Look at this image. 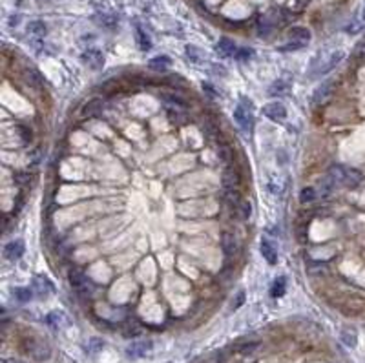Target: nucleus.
Here are the masks:
<instances>
[{"label": "nucleus", "instance_id": "nucleus-34", "mask_svg": "<svg viewBox=\"0 0 365 363\" xmlns=\"http://www.w3.org/2000/svg\"><path fill=\"white\" fill-rule=\"evenodd\" d=\"M102 347H104V341L100 340V338H91L88 341V350L90 352H99V350H102Z\"/></svg>", "mask_w": 365, "mask_h": 363}, {"label": "nucleus", "instance_id": "nucleus-7", "mask_svg": "<svg viewBox=\"0 0 365 363\" xmlns=\"http://www.w3.org/2000/svg\"><path fill=\"white\" fill-rule=\"evenodd\" d=\"M83 62L88 64L91 69H100L104 64V55L99 50H86L83 55Z\"/></svg>", "mask_w": 365, "mask_h": 363}, {"label": "nucleus", "instance_id": "nucleus-18", "mask_svg": "<svg viewBox=\"0 0 365 363\" xmlns=\"http://www.w3.org/2000/svg\"><path fill=\"white\" fill-rule=\"evenodd\" d=\"M216 50H217L221 55H225V57H232V55L237 53L236 44H234L230 38H223V40H219V44L216 46Z\"/></svg>", "mask_w": 365, "mask_h": 363}, {"label": "nucleus", "instance_id": "nucleus-36", "mask_svg": "<svg viewBox=\"0 0 365 363\" xmlns=\"http://www.w3.org/2000/svg\"><path fill=\"white\" fill-rule=\"evenodd\" d=\"M219 157L223 161H232V148L230 146H227V144H221L219 146Z\"/></svg>", "mask_w": 365, "mask_h": 363}, {"label": "nucleus", "instance_id": "nucleus-14", "mask_svg": "<svg viewBox=\"0 0 365 363\" xmlns=\"http://www.w3.org/2000/svg\"><path fill=\"white\" fill-rule=\"evenodd\" d=\"M259 250H261V256L265 257V261L268 265H276L278 263V252L274 248V245L270 241H261L259 245Z\"/></svg>", "mask_w": 365, "mask_h": 363}, {"label": "nucleus", "instance_id": "nucleus-44", "mask_svg": "<svg viewBox=\"0 0 365 363\" xmlns=\"http://www.w3.org/2000/svg\"><path fill=\"white\" fill-rule=\"evenodd\" d=\"M9 22H11V26H17V22H18V16H11V20H9Z\"/></svg>", "mask_w": 365, "mask_h": 363}, {"label": "nucleus", "instance_id": "nucleus-16", "mask_svg": "<svg viewBox=\"0 0 365 363\" xmlns=\"http://www.w3.org/2000/svg\"><path fill=\"white\" fill-rule=\"evenodd\" d=\"M221 248H223V252H225L228 257H234L237 254V239L230 234H223Z\"/></svg>", "mask_w": 365, "mask_h": 363}, {"label": "nucleus", "instance_id": "nucleus-9", "mask_svg": "<svg viewBox=\"0 0 365 363\" xmlns=\"http://www.w3.org/2000/svg\"><path fill=\"white\" fill-rule=\"evenodd\" d=\"M331 93H332V81H325V82H321L318 88L314 90V93H312V102H314V104H323V102L331 97Z\"/></svg>", "mask_w": 365, "mask_h": 363}, {"label": "nucleus", "instance_id": "nucleus-1", "mask_svg": "<svg viewBox=\"0 0 365 363\" xmlns=\"http://www.w3.org/2000/svg\"><path fill=\"white\" fill-rule=\"evenodd\" d=\"M69 283H71V287L75 288L81 296H84V297L91 296L93 288H95L93 283L90 281V278H88L83 270H79V268H73V270L69 272Z\"/></svg>", "mask_w": 365, "mask_h": 363}, {"label": "nucleus", "instance_id": "nucleus-17", "mask_svg": "<svg viewBox=\"0 0 365 363\" xmlns=\"http://www.w3.org/2000/svg\"><path fill=\"white\" fill-rule=\"evenodd\" d=\"M170 64H172V61L166 55H157V57L150 59V62H148L150 69H153V71H166L170 68Z\"/></svg>", "mask_w": 365, "mask_h": 363}, {"label": "nucleus", "instance_id": "nucleus-22", "mask_svg": "<svg viewBox=\"0 0 365 363\" xmlns=\"http://www.w3.org/2000/svg\"><path fill=\"white\" fill-rule=\"evenodd\" d=\"M24 79L28 81V84H31V86H35V88H38V86H42V75L38 73L35 68H26L24 69Z\"/></svg>", "mask_w": 365, "mask_h": 363}, {"label": "nucleus", "instance_id": "nucleus-15", "mask_svg": "<svg viewBox=\"0 0 365 363\" xmlns=\"http://www.w3.org/2000/svg\"><path fill=\"white\" fill-rule=\"evenodd\" d=\"M102 112V100L100 99H93L90 102H86L81 110V115L83 117H97V115Z\"/></svg>", "mask_w": 365, "mask_h": 363}, {"label": "nucleus", "instance_id": "nucleus-29", "mask_svg": "<svg viewBox=\"0 0 365 363\" xmlns=\"http://www.w3.org/2000/svg\"><path fill=\"white\" fill-rule=\"evenodd\" d=\"M28 31H30L31 35H35V37H44L46 31H48V28H46L44 22H40V20H35V22H30V26H28Z\"/></svg>", "mask_w": 365, "mask_h": 363}, {"label": "nucleus", "instance_id": "nucleus-2", "mask_svg": "<svg viewBox=\"0 0 365 363\" xmlns=\"http://www.w3.org/2000/svg\"><path fill=\"white\" fill-rule=\"evenodd\" d=\"M234 119H236V122L243 132L252 133V130H254V112L247 110L241 104H237L236 110H234Z\"/></svg>", "mask_w": 365, "mask_h": 363}, {"label": "nucleus", "instance_id": "nucleus-8", "mask_svg": "<svg viewBox=\"0 0 365 363\" xmlns=\"http://www.w3.org/2000/svg\"><path fill=\"white\" fill-rule=\"evenodd\" d=\"M241 184V175L239 170L232 166H227L223 172V188H239Z\"/></svg>", "mask_w": 365, "mask_h": 363}, {"label": "nucleus", "instance_id": "nucleus-40", "mask_svg": "<svg viewBox=\"0 0 365 363\" xmlns=\"http://www.w3.org/2000/svg\"><path fill=\"white\" fill-rule=\"evenodd\" d=\"M243 303H245V292H239V294H237V297L234 299V301H232V305H230V309L237 310L239 307H241V305H243Z\"/></svg>", "mask_w": 365, "mask_h": 363}, {"label": "nucleus", "instance_id": "nucleus-45", "mask_svg": "<svg viewBox=\"0 0 365 363\" xmlns=\"http://www.w3.org/2000/svg\"><path fill=\"white\" fill-rule=\"evenodd\" d=\"M364 18H365V9H364Z\"/></svg>", "mask_w": 365, "mask_h": 363}, {"label": "nucleus", "instance_id": "nucleus-43", "mask_svg": "<svg viewBox=\"0 0 365 363\" xmlns=\"http://www.w3.org/2000/svg\"><path fill=\"white\" fill-rule=\"evenodd\" d=\"M2 363H26V362H22V360H13V358H4Z\"/></svg>", "mask_w": 365, "mask_h": 363}, {"label": "nucleus", "instance_id": "nucleus-38", "mask_svg": "<svg viewBox=\"0 0 365 363\" xmlns=\"http://www.w3.org/2000/svg\"><path fill=\"white\" fill-rule=\"evenodd\" d=\"M307 266H309V272H311V274H319L321 270H325V265H323V263H319V261H318V263H316V261H309V265H307Z\"/></svg>", "mask_w": 365, "mask_h": 363}, {"label": "nucleus", "instance_id": "nucleus-33", "mask_svg": "<svg viewBox=\"0 0 365 363\" xmlns=\"http://www.w3.org/2000/svg\"><path fill=\"white\" fill-rule=\"evenodd\" d=\"M236 210H237V214H239V217H241V219H249V217H250V214H252V204L249 203V201H241Z\"/></svg>", "mask_w": 365, "mask_h": 363}, {"label": "nucleus", "instance_id": "nucleus-32", "mask_svg": "<svg viewBox=\"0 0 365 363\" xmlns=\"http://www.w3.org/2000/svg\"><path fill=\"white\" fill-rule=\"evenodd\" d=\"M13 181L17 184H20V186H28L31 182V174L30 172H15L13 174Z\"/></svg>", "mask_w": 365, "mask_h": 363}, {"label": "nucleus", "instance_id": "nucleus-11", "mask_svg": "<svg viewBox=\"0 0 365 363\" xmlns=\"http://www.w3.org/2000/svg\"><path fill=\"white\" fill-rule=\"evenodd\" d=\"M343 59V51H334V53H331V57H329V61L327 62H323V64H319L318 68H316V71L312 73V77L316 75H323V73H329L332 68H336L340 62H342Z\"/></svg>", "mask_w": 365, "mask_h": 363}, {"label": "nucleus", "instance_id": "nucleus-5", "mask_svg": "<svg viewBox=\"0 0 365 363\" xmlns=\"http://www.w3.org/2000/svg\"><path fill=\"white\" fill-rule=\"evenodd\" d=\"M28 352L37 362H44V360H48L51 356V350H50V347L46 345L44 341H31L30 347H28Z\"/></svg>", "mask_w": 365, "mask_h": 363}, {"label": "nucleus", "instance_id": "nucleus-27", "mask_svg": "<svg viewBox=\"0 0 365 363\" xmlns=\"http://www.w3.org/2000/svg\"><path fill=\"white\" fill-rule=\"evenodd\" d=\"M318 199V190L312 188V186H305L301 192H299V201L301 203H312Z\"/></svg>", "mask_w": 365, "mask_h": 363}, {"label": "nucleus", "instance_id": "nucleus-20", "mask_svg": "<svg viewBox=\"0 0 365 363\" xmlns=\"http://www.w3.org/2000/svg\"><path fill=\"white\" fill-rule=\"evenodd\" d=\"M345 172H347L345 166H342V165H332V166L329 168V177H331L336 184H343V181H345Z\"/></svg>", "mask_w": 365, "mask_h": 363}, {"label": "nucleus", "instance_id": "nucleus-10", "mask_svg": "<svg viewBox=\"0 0 365 363\" xmlns=\"http://www.w3.org/2000/svg\"><path fill=\"white\" fill-rule=\"evenodd\" d=\"M152 350V341H135L126 348V354L130 358H143Z\"/></svg>", "mask_w": 365, "mask_h": 363}, {"label": "nucleus", "instance_id": "nucleus-37", "mask_svg": "<svg viewBox=\"0 0 365 363\" xmlns=\"http://www.w3.org/2000/svg\"><path fill=\"white\" fill-rule=\"evenodd\" d=\"M252 55H254V51L252 50H249V48H243V50H237V53L234 55L237 61H247V59H252Z\"/></svg>", "mask_w": 365, "mask_h": 363}, {"label": "nucleus", "instance_id": "nucleus-41", "mask_svg": "<svg viewBox=\"0 0 365 363\" xmlns=\"http://www.w3.org/2000/svg\"><path fill=\"white\" fill-rule=\"evenodd\" d=\"M20 133H22V137H24V141L28 143V141H31V130H28L26 126H20Z\"/></svg>", "mask_w": 365, "mask_h": 363}, {"label": "nucleus", "instance_id": "nucleus-39", "mask_svg": "<svg viewBox=\"0 0 365 363\" xmlns=\"http://www.w3.org/2000/svg\"><path fill=\"white\" fill-rule=\"evenodd\" d=\"M270 31H272V26H270V24L266 22V20H265V22H261V24H259V30H258V33H259V35H261V37H268V35H270Z\"/></svg>", "mask_w": 365, "mask_h": 363}, {"label": "nucleus", "instance_id": "nucleus-21", "mask_svg": "<svg viewBox=\"0 0 365 363\" xmlns=\"http://www.w3.org/2000/svg\"><path fill=\"white\" fill-rule=\"evenodd\" d=\"M33 288H28V287H17L13 288V297H15L18 303H28L31 301V297H33Z\"/></svg>", "mask_w": 365, "mask_h": 363}, {"label": "nucleus", "instance_id": "nucleus-19", "mask_svg": "<svg viewBox=\"0 0 365 363\" xmlns=\"http://www.w3.org/2000/svg\"><path fill=\"white\" fill-rule=\"evenodd\" d=\"M287 290V280L285 276H278L276 280L272 281V287H270V296L272 297H282Z\"/></svg>", "mask_w": 365, "mask_h": 363}, {"label": "nucleus", "instance_id": "nucleus-24", "mask_svg": "<svg viewBox=\"0 0 365 363\" xmlns=\"http://www.w3.org/2000/svg\"><path fill=\"white\" fill-rule=\"evenodd\" d=\"M360 181H362V174L358 172L356 168H347L343 184H345V186H356V184H360Z\"/></svg>", "mask_w": 365, "mask_h": 363}, {"label": "nucleus", "instance_id": "nucleus-31", "mask_svg": "<svg viewBox=\"0 0 365 363\" xmlns=\"http://www.w3.org/2000/svg\"><path fill=\"white\" fill-rule=\"evenodd\" d=\"M334 184H336V182L332 181V179H331V177L327 175V177H325L323 181H319V190H318V194H319L321 197H327L329 194H331V190H332V186H334Z\"/></svg>", "mask_w": 365, "mask_h": 363}, {"label": "nucleus", "instance_id": "nucleus-4", "mask_svg": "<svg viewBox=\"0 0 365 363\" xmlns=\"http://www.w3.org/2000/svg\"><path fill=\"white\" fill-rule=\"evenodd\" d=\"M33 292L38 296V297H48V296L53 292V283L50 281V278L46 276H37L33 280Z\"/></svg>", "mask_w": 365, "mask_h": 363}, {"label": "nucleus", "instance_id": "nucleus-35", "mask_svg": "<svg viewBox=\"0 0 365 363\" xmlns=\"http://www.w3.org/2000/svg\"><path fill=\"white\" fill-rule=\"evenodd\" d=\"M201 51H199L196 46H186V55H188V59H192L194 62H201L203 61V57H201Z\"/></svg>", "mask_w": 365, "mask_h": 363}, {"label": "nucleus", "instance_id": "nucleus-3", "mask_svg": "<svg viewBox=\"0 0 365 363\" xmlns=\"http://www.w3.org/2000/svg\"><path fill=\"white\" fill-rule=\"evenodd\" d=\"M263 115L268 117L270 121H283L287 117V108L283 106L282 102H268L263 106Z\"/></svg>", "mask_w": 365, "mask_h": 363}, {"label": "nucleus", "instance_id": "nucleus-30", "mask_svg": "<svg viewBox=\"0 0 365 363\" xmlns=\"http://www.w3.org/2000/svg\"><path fill=\"white\" fill-rule=\"evenodd\" d=\"M181 108H168V119L172 124H182L186 121V117L182 115V112H179Z\"/></svg>", "mask_w": 365, "mask_h": 363}, {"label": "nucleus", "instance_id": "nucleus-26", "mask_svg": "<svg viewBox=\"0 0 365 363\" xmlns=\"http://www.w3.org/2000/svg\"><path fill=\"white\" fill-rule=\"evenodd\" d=\"M135 37H137V46H139L143 51H148V50L152 48V40L148 38V35H146L145 31L141 30L139 26L135 28Z\"/></svg>", "mask_w": 365, "mask_h": 363}, {"label": "nucleus", "instance_id": "nucleus-13", "mask_svg": "<svg viewBox=\"0 0 365 363\" xmlns=\"http://www.w3.org/2000/svg\"><path fill=\"white\" fill-rule=\"evenodd\" d=\"M46 323L51 327V329H55V330H59V329H62V327L68 323V318L61 310H53V312H50L46 316Z\"/></svg>", "mask_w": 365, "mask_h": 363}, {"label": "nucleus", "instance_id": "nucleus-42", "mask_svg": "<svg viewBox=\"0 0 365 363\" xmlns=\"http://www.w3.org/2000/svg\"><path fill=\"white\" fill-rule=\"evenodd\" d=\"M203 90H205V91H208V93H210L212 97H216V95H217V93H216V90H214V88H212V86H210V84H203Z\"/></svg>", "mask_w": 365, "mask_h": 363}, {"label": "nucleus", "instance_id": "nucleus-23", "mask_svg": "<svg viewBox=\"0 0 365 363\" xmlns=\"http://www.w3.org/2000/svg\"><path fill=\"white\" fill-rule=\"evenodd\" d=\"M287 91H289V82H285V81H276V82L268 88V95H270V97H282Z\"/></svg>", "mask_w": 365, "mask_h": 363}, {"label": "nucleus", "instance_id": "nucleus-25", "mask_svg": "<svg viewBox=\"0 0 365 363\" xmlns=\"http://www.w3.org/2000/svg\"><path fill=\"white\" fill-rule=\"evenodd\" d=\"M225 201H227L230 206L237 208L243 199H241V194L237 192V188H225Z\"/></svg>", "mask_w": 365, "mask_h": 363}, {"label": "nucleus", "instance_id": "nucleus-6", "mask_svg": "<svg viewBox=\"0 0 365 363\" xmlns=\"http://www.w3.org/2000/svg\"><path fill=\"white\" fill-rule=\"evenodd\" d=\"M24 250H26V247H24L22 239L9 241L8 245L4 247V257H6V259H9V261H17V259H20V257H22Z\"/></svg>", "mask_w": 365, "mask_h": 363}, {"label": "nucleus", "instance_id": "nucleus-12", "mask_svg": "<svg viewBox=\"0 0 365 363\" xmlns=\"http://www.w3.org/2000/svg\"><path fill=\"white\" fill-rule=\"evenodd\" d=\"M289 38L292 42H299V44L307 46L311 40V31L307 28H301V26H294L292 30H289Z\"/></svg>", "mask_w": 365, "mask_h": 363}, {"label": "nucleus", "instance_id": "nucleus-28", "mask_svg": "<svg viewBox=\"0 0 365 363\" xmlns=\"http://www.w3.org/2000/svg\"><path fill=\"white\" fill-rule=\"evenodd\" d=\"M340 340L347 345V347H356L358 343V338H356V332L354 330H350V329H345V330H342V334H340Z\"/></svg>", "mask_w": 365, "mask_h": 363}]
</instances>
